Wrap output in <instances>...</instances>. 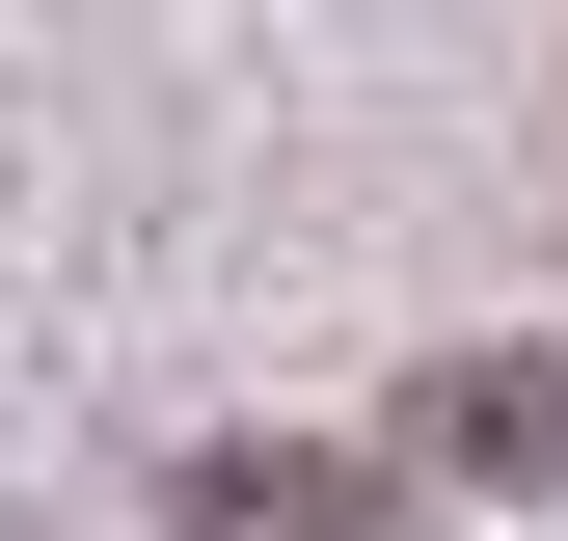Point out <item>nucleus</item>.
<instances>
[{"label":"nucleus","instance_id":"f257e3e1","mask_svg":"<svg viewBox=\"0 0 568 541\" xmlns=\"http://www.w3.org/2000/svg\"><path fill=\"white\" fill-rule=\"evenodd\" d=\"M434 460H460V488H568V353H487V379H434Z\"/></svg>","mask_w":568,"mask_h":541},{"label":"nucleus","instance_id":"f03ea898","mask_svg":"<svg viewBox=\"0 0 568 541\" xmlns=\"http://www.w3.org/2000/svg\"><path fill=\"white\" fill-rule=\"evenodd\" d=\"M190 514H217V541H379V514H352V460H217Z\"/></svg>","mask_w":568,"mask_h":541}]
</instances>
